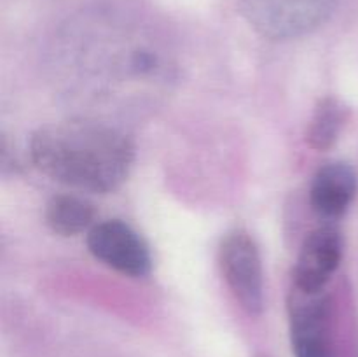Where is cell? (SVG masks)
I'll use <instances>...</instances> for the list:
<instances>
[{
    "label": "cell",
    "mask_w": 358,
    "mask_h": 357,
    "mask_svg": "<svg viewBox=\"0 0 358 357\" xmlns=\"http://www.w3.org/2000/svg\"><path fill=\"white\" fill-rule=\"evenodd\" d=\"M357 195V174L346 163H329L317 172L310 202L317 214L327 219L341 217Z\"/></svg>",
    "instance_id": "52a82bcc"
},
{
    "label": "cell",
    "mask_w": 358,
    "mask_h": 357,
    "mask_svg": "<svg viewBox=\"0 0 358 357\" xmlns=\"http://www.w3.org/2000/svg\"><path fill=\"white\" fill-rule=\"evenodd\" d=\"M346 121V107L336 98H324L318 102L315 114L308 126L306 140L317 150H325L334 146Z\"/></svg>",
    "instance_id": "9c48e42d"
},
{
    "label": "cell",
    "mask_w": 358,
    "mask_h": 357,
    "mask_svg": "<svg viewBox=\"0 0 358 357\" xmlns=\"http://www.w3.org/2000/svg\"><path fill=\"white\" fill-rule=\"evenodd\" d=\"M343 255V240L334 227H318L308 234L301 248L296 270L294 287L304 293L325 290L332 273L338 270Z\"/></svg>",
    "instance_id": "8992f818"
},
{
    "label": "cell",
    "mask_w": 358,
    "mask_h": 357,
    "mask_svg": "<svg viewBox=\"0 0 358 357\" xmlns=\"http://www.w3.org/2000/svg\"><path fill=\"white\" fill-rule=\"evenodd\" d=\"M30 154L35 167L52 181L91 192L117 189L135 160L124 133L90 119L44 126L31 136Z\"/></svg>",
    "instance_id": "6da1fadb"
},
{
    "label": "cell",
    "mask_w": 358,
    "mask_h": 357,
    "mask_svg": "<svg viewBox=\"0 0 358 357\" xmlns=\"http://www.w3.org/2000/svg\"><path fill=\"white\" fill-rule=\"evenodd\" d=\"M220 268L234 300L248 315L264 308V275L259 248L247 231L236 230L220 245Z\"/></svg>",
    "instance_id": "3957f363"
},
{
    "label": "cell",
    "mask_w": 358,
    "mask_h": 357,
    "mask_svg": "<svg viewBox=\"0 0 358 357\" xmlns=\"http://www.w3.org/2000/svg\"><path fill=\"white\" fill-rule=\"evenodd\" d=\"M94 209L87 200L73 195L55 196L45 206V223L62 237H76L93 224Z\"/></svg>",
    "instance_id": "ba28073f"
},
{
    "label": "cell",
    "mask_w": 358,
    "mask_h": 357,
    "mask_svg": "<svg viewBox=\"0 0 358 357\" xmlns=\"http://www.w3.org/2000/svg\"><path fill=\"white\" fill-rule=\"evenodd\" d=\"M289 314L294 356L331 357V303L325 290H292Z\"/></svg>",
    "instance_id": "5b68a950"
},
{
    "label": "cell",
    "mask_w": 358,
    "mask_h": 357,
    "mask_svg": "<svg viewBox=\"0 0 358 357\" xmlns=\"http://www.w3.org/2000/svg\"><path fill=\"white\" fill-rule=\"evenodd\" d=\"M87 248L108 268L129 276L150 272L152 259L143 238L122 220H103L87 233Z\"/></svg>",
    "instance_id": "277c9868"
},
{
    "label": "cell",
    "mask_w": 358,
    "mask_h": 357,
    "mask_svg": "<svg viewBox=\"0 0 358 357\" xmlns=\"http://www.w3.org/2000/svg\"><path fill=\"white\" fill-rule=\"evenodd\" d=\"M245 20L264 37L294 38L320 27L336 0H238Z\"/></svg>",
    "instance_id": "7a4b0ae2"
}]
</instances>
